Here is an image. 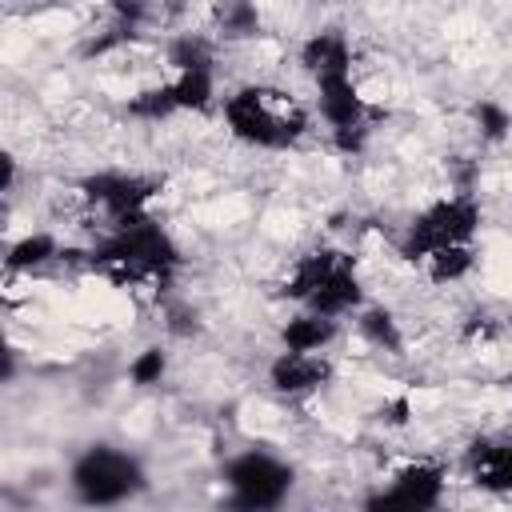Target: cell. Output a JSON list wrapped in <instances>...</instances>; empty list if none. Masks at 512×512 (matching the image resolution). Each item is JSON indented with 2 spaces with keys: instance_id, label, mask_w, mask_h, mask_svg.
<instances>
[{
  "instance_id": "1",
  "label": "cell",
  "mask_w": 512,
  "mask_h": 512,
  "mask_svg": "<svg viewBox=\"0 0 512 512\" xmlns=\"http://www.w3.org/2000/svg\"><path fill=\"white\" fill-rule=\"evenodd\" d=\"M88 268L128 288H168L184 268V248L156 212L104 224L88 248Z\"/></svg>"
},
{
  "instance_id": "2",
  "label": "cell",
  "mask_w": 512,
  "mask_h": 512,
  "mask_svg": "<svg viewBox=\"0 0 512 512\" xmlns=\"http://www.w3.org/2000/svg\"><path fill=\"white\" fill-rule=\"evenodd\" d=\"M220 120L228 136L252 152H292L312 132V104H300L292 92L248 80L220 96Z\"/></svg>"
},
{
  "instance_id": "3",
  "label": "cell",
  "mask_w": 512,
  "mask_h": 512,
  "mask_svg": "<svg viewBox=\"0 0 512 512\" xmlns=\"http://www.w3.org/2000/svg\"><path fill=\"white\" fill-rule=\"evenodd\" d=\"M280 296L292 300L296 308H308L332 320H352L368 304L356 256L336 244H316L300 252L280 280Z\"/></svg>"
},
{
  "instance_id": "4",
  "label": "cell",
  "mask_w": 512,
  "mask_h": 512,
  "mask_svg": "<svg viewBox=\"0 0 512 512\" xmlns=\"http://www.w3.org/2000/svg\"><path fill=\"white\" fill-rule=\"evenodd\" d=\"M484 228V204L476 192H444L432 196L428 204H420L400 236H396V252L408 264H428L440 252H456V248H476Z\"/></svg>"
},
{
  "instance_id": "5",
  "label": "cell",
  "mask_w": 512,
  "mask_h": 512,
  "mask_svg": "<svg viewBox=\"0 0 512 512\" xmlns=\"http://www.w3.org/2000/svg\"><path fill=\"white\" fill-rule=\"evenodd\" d=\"M148 484L144 456L116 440H88L68 464V492L84 508H124L140 500Z\"/></svg>"
},
{
  "instance_id": "6",
  "label": "cell",
  "mask_w": 512,
  "mask_h": 512,
  "mask_svg": "<svg viewBox=\"0 0 512 512\" xmlns=\"http://www.w3.org/2000/svg\"><path fill=\"white\" fill-rule=\"evenodd\" d=\"M224 504L240 512H276L296 488V464L264 444H248L220 464Z\"/></svg>"
},
{
  "instance_id": "7",
  "label": "cell",
  "mask_w": 512,
  "mask_h": 512,
  "mask_svg": "<svg viewBox=\"0 0 512 512\" xmlns=\"http://www.w3.org/2000/svg\"><path fill=\"white\" fill-rule=\"evenodd\" d=\"M168 88L180 112L220 108V40L212 32H176L164 40Z\"/></svg>"
},
{
  "instance_id": "8",
  "label": "cell",
  "mask_w": 512,
  "mask_h": 512,
  "mask_svg": "<svg viewBox=\"0 0 512 512\" xmlns=\"http://www.w3.org/2000/svg\"><path fill=\"white\" fill-rule=\"evenodd\" d=\"M308 84H312V116L324 124L332 144L348 156L360 152L372 136V104L356 80V68L320 72Z\"/></svg>"
},
{
  "instance_id": "9",
  "label": "cell",
  "mask_w": 512,
  "mask_h": 512,
  "mask_svg": "<svg viewBox=\"0 0 512 512\" xmlns=\"http://www.w3.org/2000/svg\"><path fill=\"white\" fill-rule=\"evenodd\" d=\"M80 200L100 212L104 224L152 212V200L160 196V176H148L140 168H96L76 180Z\"/></svg>"
},
{
  "instance_id": "10",
  "label": "cell",
  "mask_w": 512,
  "mask_h": 512,
  "mask_svg": "<svg viewBox=\"0 0 512 512\" xmlns=\"http://www.w3.org/2000/svg\"><path fill=\"white\" fill-rule=\"evenodd\" d=\"M448 496V464L420 456L400 464L364 504L368 508H404V512H432Z\"/></svg>"
},
{
  "instance_id": "11",
  "label": "cell",
  "mask_w": 512,
  "mask_h": 512,
  "mask_svg": "<svg viewBox=\"0 0 512 512\" xmlns=\"http://www.w3.org/2000/svg\"><path fill=\"white\" fill-rule=\"evenodd\" d=\"M336 364L328 352H292V348H276L268 368H264V384L268 392H276L280 400H304L316 396L324 384H332Z\"/></svg>"
},
{
  "instance_id": "12",
  "label": "cell",
  "mask_w": 512,
  "mask_h": 512,
  "mask_svg": "<svg viewBox=\"0 0 512 512\" xmlns=\"http://www.w3.org/2000/svg\"><path fill=\"white\" fill-rule=\"evenodd\" d=\"M464 468L476 488L512 496V436H476L464 452Z\"/></svg>"
},
{
  "instance_id": "13",
  "label": "cell",
  "mask_w": 512,
  "mask_h": 512,
  "mask_svg": "<svg viewBox=\"0 0 512 512\" xmlns=\"http://www.w3.org/2000/svg\"><path fill=\"white\" fill-rule=\"evenodd\" d=\"M296 68L304 72V80H312L320 72H336V68H356V44L344 28H316L300 40Z\"/></svg>"
},
{
  "instance_id": "14",
  "label": "cell",
  "mask_w": 512,
  "mask_h": 512,
  "mask_svg": "<svg viewBox=\"0 0 512 512\" xmlns=\"http://www.w3.org/2000/svg\"><path fill=\"white\" fill-rule=\"evenodd\" d=\"M340 332H344V320H332V316L296 308V312L280 324L276 340H280V348H292V352H328V348L340 340Z\"/></svg>"
},
{
  "instance_id": "15",
  "label": "cell",
  "mask_w": 512,
  "mask_h": 512,
  "mask_svg": "<svg viewBox=\"0 0 512 512\" xmlns=\"http://www.w3.org/2000/svg\"><path fill=\"white\" fill-rule=\"evenodd\" d=\"M60 256H64L60 236H56L52 228H32V232L16 236V240L4 248V276H32V272H44V268H52Z\"/></svg>"
},
{
  "instance_id": "16",
  "label": "cell",
  "mask_w": 512,
  "mask_h": 512,
  "mask_svg": "<svg viewBox=\"0 0 512 512\" xmlns=\"http://www.w3.org/2000/svg\"><path fill=\"white\" fill-rule=\"evenodd\" d=\"M260 0H212V36L220 44H248L264 36Z\"/></svg>"
},
{
  "instance_id": "17",
  "label": "cell",
  "mask_w": 512,
  "mask_h": 512,
  "mask_svg": "<svg viewBox=\"0 0 512 512\" xmlns=\"http://www.w3.org/2000/svg\"><path fill=\"white\" fill-rule=\"evenodd\" d=\"M352 328H356V336L368 344V348H376V352H388V356H400L404 352V328H400V320H396V312L388 308V304H364L356 316H352Z\"/></svg>"
},
{
  "instance_id": "18",
  "label": "cell",
  "mask_w": 512,
  "mask_h": 512,
  "mask_svg": "<svg viewBox=\"0 0 512 512\" xmlns=\"http://www.w3.org/2000/svg\"><path fill=\"white\" fill-rule=\"evenodd\" d=\"M124 116H128V120H140V124H164V120L180 116L168 80H156V84L132 92V96L124 100Z\"/></svg>"
},
{
  "instance_id": "19",
  "label": "cell",
  "mask_w": 512,
  "mask_h": 512,
  "mask_svg": "<svg viewBox=\"0 0 512 512\" xmlns=\"http://www.w3.org/2000/svg\"><path fill=\"white\" fill-rule=\"evenodd\" d=\"M468 120L476 128V136L484 144H504L512 136V108L496 96H480L472 108H468Z\"/></svg>"
},
{
  "instance_id": "20",
  "label": "cell",
  "mask_w": 512,
  "mask_h": 512,
  "mask_svg": "<svg viewBox=\"0 0 512 512\" xmlns=\"http://www.w3.org/2000/svg\"><path fill=\"white\" fill-rule=\"evenodd\" d=\"M168 368H172L168 348H164V344H148V348H140V352L128 360L124 376H128L132 388H160L164 376H168Z\"/></svg>"
},
{
  "instance_id": "21",
  "label": "cell",
  "mask_w": 512,
  "mask_h": 512,
  "mask_svg": "<svg viewBox=\"0 0 512 512\" xmlns=\"http://www.w3.org/2000/svg\"><path fill=\"white\" fill-rule=\"evenodd\" d=\"M420 272L432 284H460L476 272V248H456V252H440L428 264H420Z\"/></svg>"
},
{
  "instance_id": "22",
  "label": "cell",
  "mask_w": 512,
  "mask_h": 512,
  "mask_svg": "<svg viewBox=\"0 0 512 512\" xmlns=\"http://www.w3.org/2000/svg\"><path fill=\"white\" fill-rule=\"evenodd\" d=\"M504 384H508V388H512V368H508V376H504Z\"/></svg>"
}]
</instances>
